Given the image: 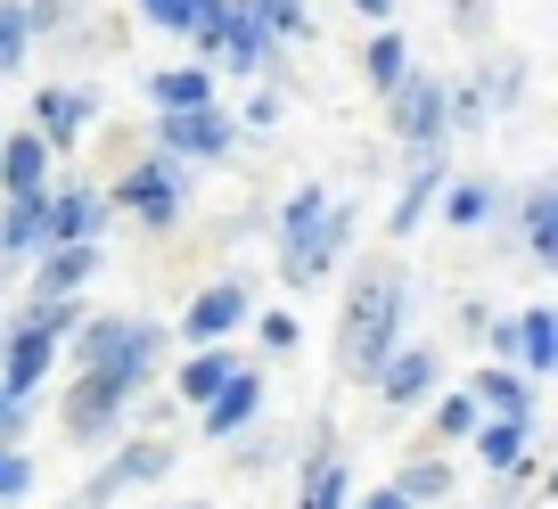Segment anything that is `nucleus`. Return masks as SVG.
<instances>
[{
    "label": "nucleus",
    "instance_id": "8",
    "mask_svg": "<svg viewBox=\"0 0 558 509\" xmlns=\"http://www.w3.org/2000/svg\"><path fill=\"white\" fill-rule=\"evenodd\" d=\"M353 230H362V206H353V197H329V214L313 222V239H304V255H296V264H279V280H288V288H320L337 264H345Z\"/></svg>",
    "mask_w": 558,
    "mask_h": 509
},
{
    "label": "nucleus",
    "instance_id": "24",
    "mask_svg": "<svg viewBox=\"0 0 558 509\" xmlns=\"http://www.w3.org/2000/svg\"><path fill=\"white\" fill-rule=\"evenodd\" d=\"M230 378H239V353H230V346H197L190 362L173 369V395H181V403H190V411H206L214 395L230 387Z\"/></svg>",
    "mask_w": 558,
    "mask_h": 509
},
{
    "label": "nucleus",
    "instance_id": "6",
    "mask_svg": "<svg viewBox=\"0 0 558 509\" xmlns=\"http://www.w3.org/2000/svg\"><path fill=\"white\" fill-rule=\"evenodd\" d=\"M190 165H173V157H148V165H132V173H116V190H107V206H132L148 230H173L181 222V197H190Z\"/></svg>",
    "mask_w": 558,
    "mask_h": 509
},
{
    "label": "nucleus",
    "instance_id": "37",
    "mask_svg": "<svg viewBox=\"0 0 558 509\" xmlns=\"http://www.w3.org/2000/svg\"><path fill=\"white\" fill-rule=\"evenodd\" d=\"M353 17H369V25H395V0H353Z\"/></svg>",
    "mask_w": 558,
    "mask_h": 509
},
{
    "label": "nucleus",
    "instance_id": "35",
    "mask_svg": "<svg viewBox=\"0 0 558 509\" xmlns=\"http://www.w3.org/2000/svg\"><path fill=\"white\" fill-rule=\"evenodd\" d=\"M279 107H288L279 90H255V99H246V123H255V132H271V123H279Z\"/></svg>",
    "mask_w": 558,
    "mask_h": 509
},
{
    "label": "nucleus",
    "instance_id": "31",
    "mask_svg": "<svg viewBox=\"0 0 558 509\" xmlns=\"http://www.w3.org/2000/svg\"><path fill=\"white\" fill-rule=\"evenodd\" d=\"M255 9V25L279 41V50H296V41H313V17H304V0H246Z\"/></svg>",
    "mask_w": 558,
    "mask_h": 509
},
{
    "label": "nucleus",
    "instance_id": "13",
    "mask_svg": "<svg viewBox=\"0 0 558 509\" xmlns=\"http://www.w3.org/2000/svg\"><path fill=\"white\" fill-rule=\"evenodd\" d=\"M90 116H99V90H83V83H41L34 90V141L50 148V157L83 141Z\"/></svg>",
    "mask_w": 558,
    "mask_h": 509
},
{
    "label": "nucleus",
    "instance_id": "20",
    "mask_svg": "<svg viewBox=\"0 0 558 509\" xmlns=\"http://www.w3.org/2000/svg\"><path fill=\"white\" fill-rule=\"evenodd\" d=\"M518 246H525V264H534V271L558 264V181H525V197H518Z\"/></svg>",
    "mask_w": 558,
    "mask_h": 509
},
{
    "label": "nucleus",
    "instance_id": "4",
    "mask_svg": "<svg viewBox=\"0 0 558 509\" xmlns=\"http://www.w3.org/2000/svg\"><path fill=\"white\" fill-rule=\"evenodd\" d=\"M132 403H140V395L123 387V378H99V369H74L66 403H58V427H66V444H74V452H90V444H116V436H123Z\"/></svg>",
    "mask_w": 558,
    "mask_h": 509
},
{
    "label": "nucleus",
    "instance_id": "40",
    "mask_svg": "<svg viewBox=\"0 0 558 509\" xmlns=\"http://www.w3.org/2000/svg\"><path fill=\"white\" fill-rule=\"evenodd\" d=\"M0 141H9V123H0Z\"/></svg>",
    "mask_w": 558,
    "mask_h": 509
},
{
    "label": "nucleus",
    "instance_id": "9",
    "mask_svg": "<svg viewBox=\"0 0 558 509\" xmlns=\"http://www.w3.org/2000/svg\"><path fill=\"white\" fill-rule=\"evenodd\" d=\"M353 501V452L337 427H320L313 452L296 460V509H345Z\"/></svg>",
    "mask_w": 558,
    "mask_h": 509
},
{
    "label": "nucleus",
    "instance_id": "3",
    "mask_svg": "<svg viewBox=\"0 0 558 509\" xmlns=\"http://www.w3.org/2000/svg\"><path fill=\"white\" fill-rule=\"evenodd\" d=\"M173 460H181L173 436H116V452L74 485V509H107V501H123V493H140V485H165Z\"/></svg>",
    "mask_w": 558,
    "mask_h": 509
},
{
    "label": "nucleus",
    "instance_id": "21",
    "mask_svg": "<svg viewBox=\"0 0 558 509\" xmlns=\"http://www.w3.org/2000/svg\"><path fill=\"white\" fill-rule=\"evenodd\" d=\"M501 206H509V190L493 173H452L444 181V197H436V214L452 230H485V222H501Z\"/></svg>",
    "mask_w": 558,
    "mask_h": 509
},
{
    "label": "nucleus",
    "instance_id": "25",
    "mask_svg": "<svg viewBox=\"0 0 558 509\" xmlns=\"http://www.w3.org/2000/svg\"><path fill=\"white\" fill-rule=\"evenodd\" d=\"M469 452H476V469H485V476H509L525 452H534V420H476Z\"/></svg>",
    "mask_w": 558,
    "mask_h": 509
},
{
    "label": "nucleus",
    "instance_id": "1",
    "mask_svg": "<svg viewBox=\"0 0 558 509\" xmlns=\"http://www.w3.org/2000/svg\"><path fill=\"white\" fill-rule=\"evenodd\" d=\"M402 329H411V264L402 255H369L345 288V313H337V378L369 387L378 362L402 346Z\"/></svg>",
    "mask_w": 558,
    "mask_h": 509
},
{
    "label": "nucleus",
    "instance_id": "30",
    "mask_svg": "<svg viewBox=\"0 0 558 509\" xmlns=\"http://www.w3.org/2000/svg\"><path fill=\"white\" fill-rule=\"evenodd\" d=\"M25 66H34V17H25V0H0V83Z\"/></svg>",
    "mask_w": 558,
    "mask_h": 509
},
{
    "label": "nucleus",
    "instance_id": "23",
    "mask_svg": "<svg viewBox=\"0 0 558 509\" xmlns=\"http://www.w3.org/2000/svg\"><path fill=\"white\" fill-rule=\"evenodd\" d=\"M386 485H395V493H402L411 509H452L460 476H452V460H444V452H411V460H402L395 476H386Z\"/></svg>",
    "mask_w": 558,
    "mask_h": 509
},
{
    "label": "nucleus",
    "instance_id": "11",
    "mask_svg": "<svg viewBox=\"0 0 558 509\" xmlns=\"http://www.w3.org/2000/svg\"><path fill=\"white\" fill-rule=\"evenodd\" d=\"M246 313H255V288L230 271V280H214V288H197V296H190L181 337H197V346H230V337L246 329Z\"/></svg>",
    "mask_w": 558,
    "mask_h": 509
},
{
    "label": "nucleus",
    "instance_id": "15",
    "mask_svg": "<svg viewBox=\"0 0 558 509\" xmlns=\"http://www.w3.org/2000/svg\"><path fill=\"white\" fill-rule=\"evenodd\" d=\"M99 264H107V246L90 239V246H50V255H34V288H25V304H58V296H83L90 280H99Z\"/></svg>",
    "mask_w": 558,
    "mask_h": 509
},
{
    "label": "nucleus",
    "instance_id": "7",
    "mask_svg": "<svg viewBox=\"0 0 558 509\" xmlns=\"http://www.w3.org/2000/svg\"><path fill=\"white\" fill-rule=\"evenodd\" d=\"M369 387H378L386 411H418L427 395L444 387V353H436V337H427V346H418V337H402V346L378 362V378H369Z\"/></svg>",
    "mask_w": 558,
    "mask_h": 509
},
{
    "label": "nucleus",
    "instance_id": "39",
    "mask_svg": "<svg viewBox=\"0 0 558 509\" xmlns=\"http://www.w3.org/2000/svg\"><path fill=\"white\" fill-rule=\"evenodd\" d=\"M0 420H9V395H0Z\"/></svg>",
    "mask_w": 558,
    "mask_h": 509
},
{
    "label": "nucleus",
    "instance_id": "38",
    "mask_svg": "<svg viewBox=\"0 0 558 509\" xmlns=\"http://www.w3.org/2000/svg\"><path fill=\"white\" fill-rule=\"evenodd\" d=\"M165 509H214V501H165Z\"/></svg>",
    "mask_w": 558,
    "mask_h": 509
},
{
    "label": "nucleus",
    "instance_id": "2",
    "mask_svg": "<svg viewBox=\"0 0 558 509\" xmlns=\"http://www.w3.org/2000/svg\"><path fill=\"white\" fill-rule=\"evenodd\" d=\"M74 369H99V378H123L132 395L157 387L165 369V320H140V313H83V329L66 337Z\"/></svg>",
    "mask_w": 558,
    "mask_h": 509
},
{
    "label": "nucleus",
    "instance_id": "12",
    "mask_svg": "<svg viewBox=\"0 0 558 509\" xmlns=\"http://www.w3.org/2000/svg\"><path fill=\"white\" fill-rule=\"evenodd\" d=\"M107 190L99 181H50V246H107Z\"/></svg>",
    "mask_w": 558,
    "mask_h": 509
},
{
    "label": "nucleus",
    "instance_id": "26",
    "mask_svg": "<svg viewBox=\"0 0 558 509\" xmlns=\"http://www.w3.org/2000/svg\"><path fill=\"white\" fill-rule=\"evenodd\" d=\"M50 190V148L34 132H9L0 141V197H41Z\"/></svg>",
    "mask_w": 558,
    "mask_h": 509
},
{
    "label": "nucleus",
    "instance_id": "34",
    "mask_svg": "<svg viewBox=\"0 0 558 509\" xmlns=\"http://www.w3.org/2000/svg\"><path fill=\"white\" fill-rule=\"evenodd\" d=\"M140 17L165 25V34H181V25H190V0H140Z\"/></svg>",
    "mask_w": 558,
    "mask_h": 509
},
{
    "label": "nucleus",
    "instance_id": "29",
    "mask_svg": "<svg viewBox=\"0 0 558 509\" xmlns=\"http://www.w3.org/2000/svg\"><path fill=\"white\" fill-rule=\"evenodd\" d=\"M402 74H411V34H402V25H378V34L362 41V83L386 99V90H395Z\"/></svg>",
    "mask_w": 558,
    "mask_h": 509
},
{
    "label": "nucleus",
    "instance_id": "10",
    "mask_svg": "<svg viewBox=\"0 0 558 509\" xmlns=\"http://www.w3.org/2000/svg\"><path fill=\"white\" fill-rule=\"evenodd\" d=\"M386 123H395V141H411V148H444V83L411 66L386 90Z\"/></svg>",
    "mask_w": 558,
    "mask_h": 509
},
{
    "label": "nucleus",
    "instance_id": "27",
    "mask_svg": "<svg viewBox=\"0 0 558 509\" xmlns=\"http://www.w3.org/2000/svg\"><path fill=\"white\" fill-rule=\"evenodd\" d=\"M148 99H157V116H181V107H214L222 90H214V66H157L148 74Z\"/></svg>",
    "mask_w": 558,
    "mask_h": 509
},
{
    "label": "nucleus",
    "instance_id": "5",
    "mask_svg": "<svg viewBox=\"0 0 558 509\" xmlns=\"http://www.w3.org/2000/svg\"><path fill=\"white\" fill-rule=\"evenodd\" d=\"M157 148L173 165H230V148H239V116H230L222 99H214V107H181V116H157Z\"/></svg>",
    "mask_w": 558,
    "mask_h": 509
},
{
    "label": "nucleus",
    "instance_id": "22",
    "mask_svg": "<svg viewBox=\"0 0 558 509\" xmlns=\"http://www.w3.org/2000/svg\"><path fill=\"white\" fill-rule=\"evenodd\" d=\"M34 255H50V190L9 197V214H0V264H34Z\"/></svg>",
    "mask_w": 558,
    "mask_h": 509
},
{
    "label": "nucleus",
    "instance_id": "19",
    "mask_svg": "<svg viewBox=\"0 0 558 509\" xmlns=\"http://www.w3.org/2000/svg\"><path fill=\"white\" fill-rule=\"evenodd\" d=\"M444 181H452V157H444V148H418V157H411V173H402L395 214H386V230H395V239H411V230H418V214H427V206L444 197Z\"/></svg>",
    "mask_w": 558,
    "mask_h": 509
},
{
    "label": "nucleus",
    "instance_id": "16",
    "mask_svg": "<svg viewBox=\"0 0 558 509\" xmlns=\"http://www.w3.org/2000/svg\"><path fill=\"white\" fill-rule=\"evenodd\" d=\"M255 420H263V369H255V362H239V378H230V387L214 395L206 411H197V436H214V444H239Z\"/></svg>",
    "mask_w": 558,
    "mask_h": 509
},
{
    "label": "nucleus",
    "instance_id": "32",
    "mask_svg": "<svg viewBox=\"0 0 558 509\" xmlns=\"http://www.w3.org/2000/svg\"><path fill=\"white\" fill-rule=\"evenodd\" d=\"M34 485H41V460L25 452V444H0V509L34 501Z\"/></svg>",
    "mask_w": 558,
    "mask_h": 509
},
{
    "label": "nucleus",
    "instance_id": "17",
    "mask_svg": "<svg viewBox=\"0 0 558 509\" xmlns=\"http://www.w3.org/2000/svg\"><path fill=\"white\" fill-rule=\"evenodd\" d=\"M460 395H469L476 411H485V420H534V378H518V369L509 362H476L469 378H460Z\"/></svg>",
    "mask_w": 558,
    "mask_h": 509
},
{
    "label": "nucleus",
    "instance_id": "18",
    "mask_svg": "<svg viewBox=\"0 0 558 509\" xmlns=\"http://www.w3.org/2000/svg\"><path fill=\"white\" fill-rule=\"evenodd\" d=\"M509 369L534 378V387L558 369V304H525V313L509 320Z\"/></svg>",
    "mask_w": 558,
    "mask_h": 509
},
{
    "label": "nucleus",
    "instance_id": "36",
    "mask_svg": "<svg viewBox=\"0 0 558 509\" xmlns=\"http://www.w3.org/2000/svg\"><path fill=\"white\" fill-rule=\"evenodd\" d=\"M345 509H411V501H402V493L395 485H378V493H353V501Z\"/></svg>",
    "mask_w": 558,
    "mask_h": 509
},
{
    "label": "nucleus",
    "instance_id": "41",
    "mask_svg": "<svg viewBox=\"0 0 558 509\" xmlns=\"http://www.w3.org/2000/svg\"><path fill=\"white\" fill-rule=\"evenodd\" d=\"M58 509H74V501H58Z\"/></svg>",
    "mask_w": 558,
    "mask_h": 509
},
{
    "label": "nucleus",
    "instance_id": "14",
    "mask_svg": "<svg viewBox=\"0 0 558 509\" xmlns=\"http://www.w3.org/2000/svg\"><path fill=\"white\" fill-rule=\"evenodd\" d=\"M58 353H66L58 337H41V329H25V320H17V329L0 337V395H9V403H34L41 378L58 369Z\"/></svg>",
    "mask_w": 558,
    "mask_h": 509
},
{
    "label": "nucleus",
    "instance_id": "33",
    "mask_svg": "<svg viewBox=\"0 0 558 509\" xmlns=\"http://www.w3.org/2000/svg\"><path fill=\"white\" fill-rule=\"evenodd\" d=\"M263 346H271V353H296L304 346V320L296 313H263Z\"/></svg>",
    "mask_w": 558,
    "mask_h": 509
},
{
    "label": "nucleus",
    "instance_id": "28",
    "mask_svg": "<svg viewBox=\"0 0 558 509\" xmlns=\"http://www.w3.org/2000/svg\"><path fill=\"white\" fill-rule=\"evenodd\" d=\"M418 411H427V452H452V444H469V436H476V420H485V411H476L460 387H436Z\"/></svg>",
    "mask_w": 558,
    "mask_h": 509
}]
</instances>
